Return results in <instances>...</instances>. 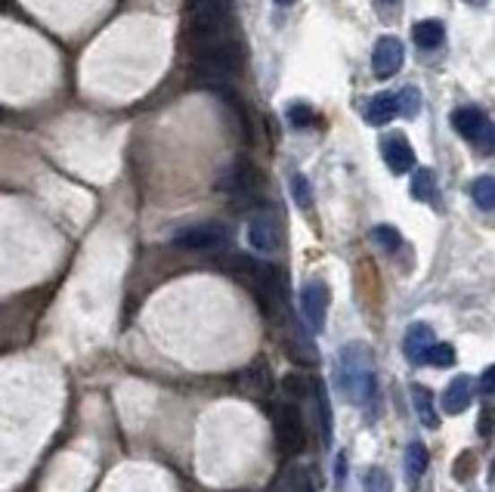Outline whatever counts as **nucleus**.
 Masks as SVG:
<instances>
[{"mask_svg": "<svg viewBox=\"0 0 495 492\" xmlns=\"http://www.w3.org/2000/svg\"><path fill=\"white\" fill-rule=\"evenodd\" d=\"M217 186L226 189V193L254 195V193H260V189H264V174H260V170L254 168L251 161H236L223 177H220Z\"/></svg>", "mask_w": 495, "mask_h": 492, "instance_id": "obj_7", "label": "nucleus"}, {"mask_svg": "<svg viewBox=\"0 0 495 492\" xmlns=\"http://www.w3.org/2000/svg\"><path fill=\"white\" fill-rule=\"evenodd\" d=\"M396 99H400V115H403V118H415L418 108H421V93H418L415 87H403Z\"/></svg>", "mask_w": 495, "mask_h": 492, "instance_id": "obj_26", "label": "nucleus"}, {"mask_svg": "<svg viewBox=\"0 0 495 492\" xmlns=\"http://www.w3.org/2000/svg\"><path fill=\"white\" fill-rule=\"evenodd\" d=\"M443 38H446V31L437 19H424V22L412 25V40H415L421 50H437V47L443 44Z\"/></svg>", "mask_w": 495, "mask_h": 492, "instance_id": "obj_17", "label": "nucleus"}, {"mask_svg": "<svg viewBox=\"0 0 495 492\" xmlns=\"http://www.w3.org/2000/svg\"><path fill=\"white\" fill-rule=\"evenodd\" d=\"M328 306H332V291L322 279H309V282L300 289V310H304V319L309 328H322L328 316Z\"/></svg>", "mask_w": 495, "mask_h": 492, "instance_id": "obj_5", "label": "nucleus"}, {"mask_svg": "<svg viewBox=\"0 0 495 492\" xmlns=\"http://www.w3.org/2000/svg\"><path fill=\"white\" fill-rule=\"evenodd\" d=\"M480 387H483V393H495V366H490L480 375Z\"/></svg>", "mask_w": 495, "mask_h": 492, "instance_id": "obj_29", "label": "nucleus"}, {"mask_svg": "<svg viewBox=\"0 0 495 492\" xmlns=\"http://www.w3.org/2000/svg\"><path fill=\"white\" fill-rule=\"evenodd\" d=\"M381 155H384V161H387V168L394 170V174H409V170L415 168V152H412L409 140H405L403 134L384 136Z\"/></svg>", "mask_w": 495, "mask_h": 492, "instance_id": "obj_11", "label": "nucleus"}, {"mask_svg": "<svg viewBox=\"0 0 495 492\" xmlns=\"http://www.w3.org/2000/svg\"><path fill=\"white\" fill-rule=\"evenodd\" d=\"M343 480H347V459H343V455H338V480H334V483L341 487Z\"/></svg>", "mask_w": 495, "mask_h": 492, "instance_id": "obj_30", "label": "nucleus"}, {"mask_svg": "<svg viewBox=\"0 0 495 492\" xmlns=\"http://www.w3.org/2000/svg\"><path fill=\"white\" fill-rule=\"evenodd\" d=\"M428 366H433V368L456 366V347L452 344H433L430 353H428Z\"/></svg>", "mask_w": 495, "mask_h": 492, "instance_id": "obj_23", "label": "nucleus"}, {"mask_svg": "<svg viewBox=\"0 0 495 492\" xmlns=\"http://www.w3.org/2000/svg\"><path fill=\"white\" fill-rule=\"evenodd\" d=\"M452 127L471 140L480 152H495V125L490 121V115L477 106H462L452 112Z\"/></svg>", "mask_w": 495, "mask_h": 492, "instance_id": "obj_3", "label": "nucleus"}, {"mask_svg": "<svg viewBox=\"0 0 495 492\" xmlns=\"http://www.w3.org/2000/svg\"><path fill=\"white\" fill-rule=\"evenodd\" d=\"M473 402V381L467 375L449 381V387L443 391V412L446 415H462L467 406Z\"/></svg>", "mask_w": 495, "mask_h": 492, "instance_id": "obj_12", "label": "nucleus"}, {"mask_svg": "<svg viewBox=\"0 0 495 492\" xmlns=\"http://www.w3.org/2000/svg\"><path fill=\"white\" fill-rule=\"evenodd\" d=\"M313 384L316 381H309L304 378V375H288L285 381H282V387H285L291 396H307V393H313Z\"/></svg>", "mask_w": 495, "mask_h": 492, "instance_id": "obj_27", "label": "nucleus"}, {"mask_svg": "<svg viewBox=\"0 0 495 492\" xmlns=\"http://www.w3.org/2000/svg\"><path fill=\"white\" fill-rule=\"evenodd\" d=\"M471 198L477 208L492 211L495 208V177H477L471 186Z\"/></svg>", "mask_w": 495, "mask_h": 492, "instance_id": "obj_20", "label": "nucleus"}, {"mask_svg": "<svg viewBox=\"0 0 495 492\" xmlns=\"http://www.w3.org/2000/svg\"><path fill=\"white\" fill-rule=\"evenodd\" d=\"M338 387L347 402L362 406L375 393V357L362 341H350L338 353Z\"/></svg>", "mask_w": 495, "mask_h": 492, "instance_id": "obj_1", "label": "nucleus"}, {"mask_svg": "<svg viewBox=\"0 0 495 492\" xmlns=\"http://www.w3.org/2000/svg\"><path fill=\"white\" fill-rule=\"evenodd\" d=\"M362 483H366V492H390V480L381 468H371Z\"/></svg>", "mask_w": 495, "mask_h": 492, "instance_id": "obj_28", "label": "nucleus"}, {"mask_svg": "<svg viewBox=\"0 0 495 492\" xmlns=\"http://www.w3.org/2000/svg\"><path fill=\"white\" fill-rule=\"evenodd\" d=\"M412 406L418 412V421L424 427H437L439 425V415H437V406H433V393L428 391L424 384H412Z\"/></svg>", "mask_w": 495, "mask_h": 492, "instance_id": "obj_16", "label": "nucleus"}, {"mask_svg": "<svg viewBox=\"0 0 495 492\" xmlns=\"http://www.w3.org/2000/svg\"><path fill=\"white\" fill-rule=\"evenodd\" d=\"M279 487H288V492H313V483H309L304 468H291L285 477H282Z\"/></svg>", "mask_w": 495, "mask_h": 492, "instance_id": "obj_25", "label": "nucleus"}, {"mask_svg": "<svg viewBox=\"0 0 495 492\" xmlns=\"http://www.w3.org/2000/svg\"><path fill=\"white\" fill-rule=\"evenodd\" d=\"M428 464H430L428 446H424V443H409V449H405V480H409L412 489H415L418 483H421V477L428 474Z\"/></svg>", "mask_w": 495, "mask_h": 492, "instance_id": "obj_14", "label": "nucleus"}, {"mask_svg": "<svg viewBox=\"0 0 495 492\" xmlns=\"http://www.w3.org/2000/svg\"><path fill=\"white\" fill-rule=\"evenodd\" d=\"M433 193H437V174L428 168H418L412 174V198L415 202H430Z\"/></svg>", "mask_w": 495, "mask_h": 492, "instance_id": "obj_19", "label": "nucleus"}, {"mask_svg": "<svg viewBox=\"0 0 495 492\" xmlns=\"http://www.w3.org/2000/svg\"><path fill=\"white\" fill-rule=\"evenodd\" d=\"M288 125L291 127H313L316 125L313 106H307V102H291V106H288Z\"/></svg>", "mask_w": 495, "mask_h": 492, "instance_id": "obj_22", "label": "nucleus"}, {"mask_svg": "<svg viewBox=\"0 0 495 492\" xmlns=\"http://www.w3.org/2000/svg\"><path fill=\"white\" fill-rule=\"evenodd\" d=\"M276 4H291V0H276Z\"/></svg>", "mask_w": 495, "mask_h": 492, "instance_id": "obj_31", "label": "nucleus"}, {"mask_svg": "<svg viewBox=\"0 0 495 492\" xmlns=\"http://www.w3.org/2000/svg\"><path fill=\"white\" fill-rule=\"evenodd\" d=\"M433 344H437V341H433V328L424 323H412L403 338V353L412 366H428V353Z\"/></svg>", "mask_w": 495, "mask_h": 492, "instance_id": "obj_10", "label": "nucleus"}, {"mask_svg": "<svg viewBox=\"0 0 495 492\" xmlns=\"http://www.w3.org/2000/svg\"><path fill=\"white\" fill-rule=\"evenodd\" d=\"M189 31L195 53L204 47L226 44L232 38V22H230V6L226 0H189Z\"/></svg>", "mask_w": 495, "mask_h": 492, "instance_id": "obj_2", "label": "nucleus"}, {"mask_svg": "<svg viewBox=\"0 0 495 492\" xmlns=\"http://www.w3.org/2000/svg\"><path fill=\"white\" fill-rule=\"evenodd\" d=\"M288 193H291L298 208H304V211L313 208V189H309V180L304 174H291V177H288Z\"/></svg>", "mask_w": 495, "mask_h": 492, "instance_id": "obj_21", "label": "nucleus"}, {"mask_svg": "<svg viewBox=\"0 0 495 492\" xmlns=\"http://www.w3.org/2000/svg\"><path fill=\"white\" fill-rule=\"evenodd\" d=\"M239 384H242V391L248 396H254V400H260V396H266L273 391V375L270 368H266L264 359H257L254 366H248L242 372V378H239Z\"/></svg>", "mask_w": 495, "mask_h": 492, "instance_id": "obj_13", "label": "nucleus"}, {"mask_svg": "<svg viewBox=\"0 0 495 492\" xmlns=\"http://www.w3.org/2000/svg\"><path fill=\"white\" fill-rule=\"evenodd\" d=\"M396 115H400V99L390 97V93H381V97H375L366 106V121L375 127H384L387 121H394Z\"/></svg>", "mask_w": 495, "mask_h": 492, "instance_id": "obj_15", "label": "nucleus"}, {"mask_svg": "<svg viewBox=\"0 0 495 492\" xmlns=\"http://www.w3.org/2000/svg\"><path fill=\"white\" fill-rule=\"evenodd\" d=\"M279 236H282V232H279L276 214H273V211H266V208L254 211L251 223H248V238H251L254 248L264 251V255H270V251L279 248Z\"/></svg>", "mask_w": 495, "mask_h": 492, "instance_id": "obj_8", "label": "nucleus"}, {"mask_svg": "<svg viewBox=\"0 0 495 492\" xmlns=\"http://www.w3.org/2000/svg\"><path fill=\"white\" fill-rule=\"evenodd\" d=\"M384 4H394V0H384Z\"/></svg>", "mask_w": 495, "mask_h": 492, "instance_id": "obj_32", "label": "nucleus"}, {"mask_svg": "<svg viewBox=\"0 0 495 492\" xmlns=\"http://www.w3.org/2000/svg\"><path fill=\"white\" fill-rule=\"evenodd\" d=\"M174 242L189 251H211L226 242V227H220V223H195V227L177 232Z\"/></svg>", "mask_w": 495, "mask_h": 492, "instance_id": "obj_6", "label": "nucleus"}, {"mask_svg": "<svg viewBox=\"0 0 495 492\" xmlns=\"http://www.w3.org/2000/svg\"><path fill=\"white\" fill-rule=\"evenodd\" d=\"M273 430H276V443L285 455H294L304 449L307 443V430H304V421H300V412L298 406L291 402H273Z\"/></svg>", "mask_w": 495, "mask_h": 492, "instance_id": "obj_4", "label": "nucleus"}, {"mask_svg": "<svg viewBox=\"0 0 495 492\" xmlns=\"http://www.w3.org/2000/svg\"><path fill=\"white\" fill-rule=\"evenodd\" d=\"M403 59H405L403 40H396L394 34H384L375 44V53H371V65H375L378 78H394L403 68Z\"/></svg>", "mask_w": 495, "mask_h": 492, "instance_id": "obj_9", "label": "nucleus"}, {"mask_svg": "<svg viewBox=\"0 0 495 492\" xmlns=\"http://www.w3.org/2000/svg\"><path fill=\"white\" fill-rule=\"evenodd\" d=\"M371 238H375L378 245H381L384 251H396L403 245V236H400V229H394V227H375L371 229Z\"/></svg>", "mask_w": 495, "mask_h": 492, "instance_id": "obj_24", "label": "nucleus"}, {"mask_svg": "<svg viewBox=\"0 0 495 492\" xmlns=\"http://www.w3.org/2000/svg\"><path fill=\"white\" fill-rule=\"evenodd\" d=\"M313 396H316V415H319V425H322V443L332 446V406H328V393L322 381L313 384Z\"/></svg>", "mask_w": 495, "mask_h": 492, "instance_id": "obj_18", "label": "nucleus"}]
</instances>
